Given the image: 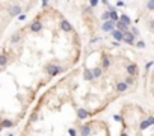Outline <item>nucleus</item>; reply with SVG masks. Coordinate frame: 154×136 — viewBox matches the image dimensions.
Returning <instances> with one entry per match:
<instances>
[{
	"label": "nucleus",
	"instance_id": "f257e3e1",
	"mask_svg": "<svg viewBox=\"0 0 154 136\" xmlns=\"http://www.w3.org/2000/svg\"><path fill=\"white\" fill-rule=\"evenodd\" d=\"M44 70H45V73H47L48 76H58V74H60V73L65 71V68L60 67V65L56 64V62H50V64L45 65Z\"/></svg>",
	"mask_w": 154,
	"mask_h": 136
},
{
	"label": "nucleus",
	"instance_id": "f03ea898",
	"mask_svg": "<svg viewBox=\"0 0 154 136\" xmlns=\"http://www.w3.org/2000/svg\"><path fill=\"white\" fill-rule=\"evenodd\" d=\"M125 73H127V76L137 77V76H139V67H137V64H135V62L127 64V65H125Z\"/></svg>",
	"mask_w": 154,
	"mask_h": 136
},
{
	"label": "nucleus",
	"instance_id": "7ed1b4c3",
	"mask_svg": "<svg viewBox=\"0 0 154 136\" xmlns=\"http://www.w3.org/2000/svg\"><path fill=\"white\" fill-rule=\"evenodd\" d=\"M59 29H60L62 32H65V33H71V32L74 30V27H73V24H71L68 20L62 18V20L59 21Z\"/></svg>",
	"mask_w": 154,
	"mask_h": 136
},
{
	"label": "nucleus",
	"instance_id": "20e7f679",
	"mask_svg": "<svg viewBox=\"0 0 154 136\" xmlns=\"http://www.w3.org/2000/svg\"><path fill=\"white\" fill-rule=\"evenodd\" d=\"M151 126H154V115H151V116H148V118H145V119L140 121L139 130H140V132H144V130H147V129L151 127Z\"/></svg>",
	"mask_w": 154,
	"mask_h": 136
},
{
	"label": "nucleus",
	"instance_id": "39448f33",
	"mask_svg": "<svg viewBox=\"0 0 154 136\" xmlns=\"http://www.w3.org/2000/svg\"><path fill=\"white\" fill-rule=\"evenodd\" d=\"M8 14H9L11 17H18L20 14H23V8L18 3H14V5H11L8 8Z\"/></svg>",
	"mask_w": 154,
	"mask_h": 136
},
{
	"label": "nucleus",
	"instance_id": "423d86ee",
	"mask_svg": "<svg viewBox=\"0 0 154 136\" xmlns=\"http://www.w3.org/2000/svg\"><path fill=\"white\" fill-rule=\"evenodd\" d=\"M94 133V127L92 124H82L79 129V135L80 136H91Z\"/></svg>",
	"mask_w": 154,
	"mask_h": 136
},
{
	"label": "nucleus",
	"instance_id": "0eeeda50",
	"mask_svg": "<svg viewBox=\"0 0 154 136\" xmlns=\"http://www.w3.org/2000/svg\"><path fill=\"white\" fill-rule=\"evenodd\" d=\"M122 43H125L127 46H135V43H136V36L130 32V29L124 32V39H122Z\"/></svg>",
	"mask_w": 154,
	"mask_h": 136
},
{
	"label": "nucleus",
	"instance_id": "6e6552de",
	"mask_svg": "<svg viewBox=\"0 0 154 136\" xmlns=\"http://www.w3.org/2000/svg\"><path fill=\"white\" fill-rule=\"evenodd\" d=\"M113 29H115V21H112V20H106V21H103V23H101V30L104 32V33H110Z\"/></svg>",
	"mask_w": 154,
	"mask_h": 136
},
{
	"label": "nucleus",
	"instance_id": "1a4fd4ad",
	"mask_svg": "<svg viewBox=\"0 0 154 136\" xmlns=\"http://www.w3.org/2000/svg\"><path fill=\"white\" fill-rule=\"evenodd\" d=\"M42 27H44V24H42L40 20H36V21H32V23H30L29 29H30L32 33H40V32L42 30Z\"/></svg>",
	"mask_w": 154,
	"mask_h": 136
},
{
	"label": "nucleus",
	"instance_id": "9d476101",
	"mask_svg": "<svg viewBox=\"0 0 154 136\" xmlns=\"http://www.w3.org/2000/svg\"><path fill=\"white\" fill-rule=\"evenodd\" d=\"M89 115H91V114H89L88 109H85V107L77 109V119H79V121H85L86 118H89Z\"/></svg>",
	"mask_w": 154,
	"mask_h": 136
},
{
	"label": "nucleus",
	"instance_id": "9b49d317",
	"mask_svg": "<svg viewBox=\"0 0 154 136\" xmlns=\"http://www.w3.org/2000/svg\"><path fill=\"white\" fill-rule=\"evenodd\" d=\"M110 35H112V38H113L115 41H118V43H122V39H124V32H121V30H118V29H113V30L110 32Z\"/></svg>",
	"mask_w": 154,
	"mask_h": 136
},
{
	"label": "nucleus",
	"instance_id": "f8f14e48",
	"mask_svg": "<svg viewBox=\"0 0 154 136\" xmlns=\"http://www.w3.org/2000/svg\"><path fill=\"white\" fill-rule=\"evenodd\" d=\"M83 80L85 82H92V80H95L94 76H92V71L89 70V68H85V70H83Z\"/></svg>",
	"mask_w": 154,
	"mask_h": 136
},
{
	"label": "nucleus",
	"instance_id": "ddd939ff",
	"mask_svg": "<svg viewBox=\"0 0 154 136\" xmlns=\"http://www.w3.org/2000/svg\"><path fill=\"white\" fill-rule=\"evenodd\" d=\"M115 89H117L119 94H122V92H125L127 89H128V86H127V83L122 80V82H118L117 85H115Z\"/></svg>",
	"mask_w": 154,
	"mask_h": 136
},
{
	"label": "nucleus",
	"instance_id": "4468645a",
	"mask_svg": "<svg viewBox=\"0 0 154 136\" xmlns=\"http://www.w3.org/2000/svg\"><path fill=\"white\" fill-rule=\"evenodd\" d=\"M112 65V61H110V58L109 56H103V61H101V68H103V70H107V68Z\"/></svg>",
	"mask_w": 154,
	"mask_h": 136
},
{
	"label": "nucleus",
	"instance_id": "2eb2a0df",
	"mask_svg": "<svg viewBox=\"0 0 154 136\" xmlns=\"http://www.w3.org/2000/svg\"><path fill=\"white\" fill-rule=\"evenodd\" d=\"M115 29H118V30H121V32H125V30H128V29H130V27H128V26H125L122 21H115Z\"/></svg>",
	"mask_w": 154,
	"mask_h": 136
},
{
	"label": "nucleus",
	"instance_id": "dca6fc26",
	"mask_svg": "<svg viewBox=\"0 0 154 136\" xmlns=\"http://www.w3.org/2000/svg\"><path fill=\"white\" fill-rule=\"evenodd\" d=\"M0 124H2V129H11V127L15 126V122L11 121V119H2V121H0Z\"/></svg>",
	"mask_w": 154,
	"mask_h": 136
},
{
	"label": "nucleus",
	"instance_id": "f3484780",
	"mask_svg": "<svg viewBox=\"0 0 154 136\" xmlns=\"http://www.w3.org/2000/svg\"><path fill=\"white\" fill-rule=\"evenodd\" d=\"M119 21H122V23H124L125 26H128V27L132 26V18L128 17L127 14H121V15H119Z\"/></svg>",
	"mask_w": 154,
	"mask_h": 136
},
{
	"label": "nucleus",
	"instance_id": "a211bd4d",
	"mask_svg": "<svg viewBox=\"0 0 154 136\" xmlns=\"http://www.w3.org/2000/svg\"><path fill=\"white\" fill-rule=\"evenodd\" d=\"M20 41H21V33H20V32H15L14 35H12V36H11V39H9V43H11V44H18V43H20Z\"/></svg>",
	"mask_w": 154,
	"mask_h": 136
},
{
	"label": "nucleus",
	"instance_id": "6ab92c4d",
	"mask_svg": "<svg viewBox=\"0 0 154 136\" xmlns=\"http://www.w3.org/2000/svg\"><path fill=\"white\" fill-rule=\"evenodd\" d=\"M91 71H92L94 79H98V77H101V76H103V71H104V70H103L101 67H95V68H92Z\"/></svg>",
	"mask_w": 154,
	"mask_h": 136
},
{
	"label": "nucleus",
	"instance_id": "aec40b11",
	"mask_svg": "<svg viewBox=\"0 0 154 136\" xmlns=\"http://www.w3.org/2000/svg\"><path fill=\"white\" fill-rule=\"evenodd\" d=\"M8 62H9V59H8L6 54L5 53H0V67H6Z\"/></svg>",
	"mask_w": 154,
	"mask_h": 136
},
{
	"label": "nucleus",
	"instance_id": "412c9836",
	"mask_svg": "<svg viewBox=\"0 0 154 136\" xmlns=\"http://www.w3.org/2000/svg\"><path fill=\"white\" fill-rule=\"evenodd\" d=\"M135 47L139 48V50H144V48L147 47V44H145V41H144V39H137L136 43H135Z\"/></svg>",
	"mask_w": 154,
	"mask_h": 136
},
{
	"label": "nucleus",
	"instance_id": "4be33fe9",
	"mask_svg": "<svg viewBox=\"0 0 154 136\" xmlns=\"http://www.w3.org/2000/svg\"><path fill=\"white\" fill-rule=\"evenodd\" d=\"M124 82L127 83V86L130 88V86H133V85H135V77H133V76H127V77L124 79Z\"/></svg>",
	"mask_w": 154,
	"mask_h": 136
},
{
	"label": "nucleus",
	"instance_id": "5701e85b",
	"mask_svg": "<svg viewBox=\"0 0 154 136\" xmlns=\"http://www.w3.org/2000/svg\"><path fill=\"white\" fill-rule=\"evenodd\" d=\"M145 9L153 12L154 11V0H147V3H145Z\"/></svg>",
	"mask_w": 154,
	"mask_h": 136
},
{
	"label": "nucleus",
	"instance_id": "b1692460",
	"mask_svg": "<svg viewBox=\"0 0 154 136\" xmlns=\"http://www.w3.org/2000/svg\"><path fill=\"white\" fill-rule=\"evenodd\" d=\"M101 21H106V20H110V14H109V9H106V11H103L101 12Z\"/></svg>",
	"mask_w": 154,
	"mask_h": 136
},
{
	"label": "nucleus",
	"instance_id": "393cba45",
	"mask_svg": "<svg viewBox=\"0 0 154 136\" xmlns=\"http://www.w3.org/2000/svg\"><path fill=\"white\" fill-rule=\"evenodd\" d=\"M92 9H94V8H91V6L88 5V6H83V8H82V12L85 14V15H91V14H92Z\"/></svg>",
	"mask_w": 154,
	"mask_h": 136
},
{
	"label": "nucleus",
	"instance_id": "a878e982",
	"mask_svg": "<svg viewBox=\"0 0 154 136\" xmlns=\"http://www.w3.org/2000/svg\"><path fill=\"white\" fill-rule=\"evenodd\" d=\"M147 27H148V30H150V32H154V18L147 20Z\"/></svg>",
	"mask_w": 154,
	"mask_h": 136
},
{
	"label": "nucleus",
	"instance_id": "bb28decb",
	"mask_svg": "<svg viewBox=\"0 0 154 136\" xmlns=\"http://www.w3.org/2000/svg\"><path fill=\"white\" fill-rule=\"evenodd\" d=\"M130 32H132V33H133L136 38H137V36H140V30L137 29L136 26H130Z\"/></svg>",
	"mask_w": 154,
	"mask_h": 136
},
{
	"label": "nucleus",
	"instance_id": "cd10ccee",
	"mask_svg": "<svg viewBox=\"0 0 154 136\" xmlns=\"http://www.w3.org/2000/svg\"><path fill=\"white\" fill-rule=\"evenodd\" d=\"M100 5V0H89V6L91 8H97Z\"/></svg>",
	"mask_w": 154,
	"mask_h": 136
},
{
	"label": "nucleus",
	"instance_id": "c85d7f7f",
	"mask_svg": "<svg viewBox=\"0 0 154 136\" xmlns=\"http://www.w3.org/2000/svg\"><path fill=\"white\" fill-rule=\"evenodd\" d=\"M154 65V61H148L147 64H145V71H150V68Z\"/></svg>",
	"mask_w": 154,
	"mask_h": 136
},
{
	"label": "nucleus",
	"instance_id": "c756f323",
	"mask_svg": "<svg viewBox=\"0 0 154 136\" xmlns=\"http://www.w3.org/2000/svg\"><path fill=\"white\" fill-rule=\"evenodd\" d=\"M17 18H18V21H24L26 18H27V15H26V14H20Z\"/></svg>",
	"mask_w": 154,
	"mask_h": 136
},
{
	"label": "nucleus",
	"instance_id": "7c9ffc66",
	"mask_svg": "<svg viewBox=\"0 0 154 136\" xmlns=\"http://www.w3.org/2000/svg\"><path fill=\"white\" fill-rule=\"evenodd\" d=\"M68 133H70V136H77V133H79V132H77L76 129H70Z\"/></svg>",
	"mask_w": 154,
	"mask_h": 136
},
{
	"label": "nucleus",
	"instance_id": "2f4dec72",
	"mask_svg": "<svg viewBox=\"0 0 154 136\" xmlns=\"http://www.w3.org/2000/svg\"><path fill=\"white\" fill-rule=\"evenodd\" d=\"M101 38L100 36H95V38H91V44H95V43H98V41H100Z\"/></svg>",
	"mask_w": 154,
	"mask_h": 136
},
{
	"label": "nucleus",
	"instance_id": "473e14b6",
	"mask_svg": "<svg viewBox=\"0 0 154 136\" xmlns=\"http://www.w3.org/2000/svg\"><path fill=\"white\" fill-rule=\"evenodd\" d=\"M48 3H50V0H42V2H41L42 8H47V6H48Z\"/></svg>",
	"mask_w": 154,
	"mask_h": 136
},
{
	"label": "nucleus",
	"instance_id": "72a5a7b5",
	"mask_svg": "<svg viewBox=\"0 0 154 136\" xmlns=\"http://www.w3.org/2000/svg\"><path fill=\"white\" fill-rule=\"evenodd\" d=\"M117 6H118V8H122V6H125V3L122 2V0H118V2H117Z\"/></svg>",
	"mask_w": 154,
	"mask_h": 136
},
{
	"label": "nucleus",
	"instance_id": "f704fd0d",
	"mask_svg": "<svg viewBox=\"0 0 154 136\" xmlns=\"http://www.w3.org/2000/svg\"><path fill=\"white\" fill-rule=\"evenodd\" d=\"M100 3H103L104 6H107L109 5V0H100Z\"/></svg>",
	"mask_w": 154,
	"mask_h": 136
},
{
	"label": "nucleus",
	"instance_id": "c9c22d12",
	"mask_svg": "<svg viewBox=\"0 0 154 136\" xmlns=\"http://www.w3.org/2000/svg\"><path fill=\"white\" fill-rule=\"evenodd\" d=\"M113 119H115V121H122V118H121L119 115H115V116H113Z\"/></svg>",
	"mask_w": 154,
	"mask_h": 136
},
{
	"label": "nucleus",
	"instance_id": "e433bc0d",
	"mask_svg": "<svg viewBox=\"0 0 154 136\" xmlns=\"http://www.w3.org/2000/svg\"><path fill=\"white\" fill-rule=\"evenodd\" d=\"M121 136H128V135H127V133H122V135H121Z\"/></svg>",
	"mask_w": 154,
	"mask_h": 136
},
{
	"label": "nucleus",
	"instance_id": "4c0bfd02",
	"mask_svg": "<svg viewBox=\"0 0 154 136\" xmlns=\"http://www.w3.org/2000/svg\"><path fill=\"white\" fill-rule=\"evenodd\" d=\"M8 136H14V135H12V133H9V135H8Z\"/></svg>",
	"mask_w": 154,
	"mask_h": 136
}]
</instances>
